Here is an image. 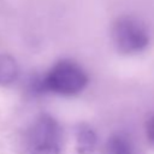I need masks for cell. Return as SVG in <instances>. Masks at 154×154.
Segmentation results:
<instances>
[{
	"label": "cell",
	"mask_w": 154,
	"mask_h": 154,
	"mask_svg": "<svg viewBox=\"0 0 154 154\" xmlns=\"http://www.w3.org/2000/svg\"><path fill=\"white\" fill-rule=\"evenodd\" d=\"M88 84V75L84 69L72 60L55 63L38 81L37 89L63 96L77 95Z\"/></svg>",
	"instance_id": "6da1fadb"
},
{
	"label": "cell",
	"mask_w": 154,
	"mask_h": 154,
	"mask_svg": "<svg viewBox=\"0 0 154 154\" xmlns=\"http://www.w3.org/2000/svg\"><path fill=\"white\" fill-rule=\"evenodd\" d=\"M63 129L49 114L38 116L28 128L23 141V154H60Z\"/></svg>",
	"instance_id": "7a4b0ae2"
},
{
	"label": "cell",
	"mask_w": 154,
	"mask_h": 154,
	"mask_svg": "<svg viewBox=\"0 0 154 154\" xmlns=\"http://www.w3.org/2000/svg\"><path fill=\"white\" fill-rule=\"evenodd\" d=\"M111 35L116 49L128 55L143 52L150 42V35L144 23L128 14L120 16L113 22Z\"/></svg>",
	"instance_id": "3957f363"
},
{
	"label": "cell",
	"mask_w": 154,
	"mask_h": 154,
	"mask_svg": "<svg viewBox=\"0 0 154 154\" xmlns=\"http://www.w3.org/2000/svg\"><path fill=\"white\" fill-rule=\"evenodd\" d=\"M97 143V135L88 124H81L76 131V148L78 154H93Z\"/></svg>",
	"instance_id": "277c9868"
},
{
	"label": "cell",
	"mask_w": 154,
	"mask_h": 154,
	"mask_svg": "<svg viewBox=\"0 0 154 154\" xmlns=\"http://www.w3.org/2000/svg\"><path fill=\"white\" fill-rule=\"evenodd\" d=\"M19 75L17 61L7 54H0V85L12 84Z\"/></svg>",
	"instance_id": "5b68a950"
},
{
	"label": "cell",
	"mask_w": 154,
	"mask_h": 154,
	"mask_svg": "<svg viewBox=\"0 0 154 154\" xmlns=\"http://www.w3.org/2000/svg\"><path fill=\"white\" fill-rule=\"evenodd\" d=\"M109 154H134V144L130 137L125 134H113L107 143Z\"/></svg>",
	"instance_id": "8992f818"
},
{
	"label": "cell",
	"mask_w": 154,
	"mask_h": 154,
	"mask_svg": "<svg viewBox=\"0 0 154 154\" xmlns=\"http://www.w3.org/2000/svg\"><path fill=\"white\" fill-rule=\"evenodd\" d=\"M146 132H147V138L148 141L154 146V114L148 119L147 125H146Z\"/></svg>",
	"instance_id": "52a82bcc"
}]
</instances>
